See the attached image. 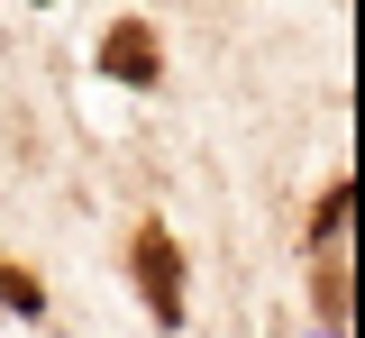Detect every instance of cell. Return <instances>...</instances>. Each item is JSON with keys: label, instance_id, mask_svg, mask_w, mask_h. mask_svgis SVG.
<instances>
[{"label": "cell", "instance_id": "6da1fadb", "mask_svg": "<svg viewBox=\"0 0 365 338\" xmlns=\"http://www.w3.org/2000/svg\"><path fill=\"white\" fill-rule=\"evenodd\" d=\"M128 275H137V292H146V311H155V329H182L192 320V292H182V247H174V229H137L128 238Z\"/></svg>", "mask_w": 365, "mask_h": 338}, {"label": "cell", "instance_id": "7a4b0ae2", "mask_svg": "<svg viewBox=\"0 0 365 338\" xmlns=\"http://www.w3.org/2000/svg\"><path fill=\"white\" fill-rule=\"evenodd\" d=\"M101 73H110V83H137V92H146V83L165 73V55H155V28H146V19H119V28L101 37Z\"/></svg>", "mask_w": 365, "mask_h": 338}, {"label": "cell", "instance_id": "3957f363", "mask_svg": "<svg viewBox=\"0 0 365 338\" xmlns=\"http://www.w3.org/2000/svg\"><path fill=\"white\" fill-rule=\"evenodd\" d=\"M347 210H356V183L338 174V183L319 193V210H311V247H319V256H329V247H347Z\"/></svg>", "mask_w": 365, "mask_h": 338}, {"label": "cell", "instance_id": "277c9868", "mask_svg": "<svg viewBox=\"0 0 365 338\" xmlns=\"http://www.w3.org/2000/svg\"><path fill=\"white\" fill-rule=\"evenodd\" d=\"M311 302H319V320L347 338V256H319V275H311Z\"/></svg>", "mask_w": 365, "mask_h": 338}, {"label": "cell", "instance_id": "5b68a950", "mask_svg": "<svg viewBox=\"0 0 365 338\" xmlns=\"http://www.w3.org/2000/svg\"><path fill=\"white\" fill-rule=\"evenodd\" d=\"M0 311H19V320H46V284L28 265H0Z\"/></svg>", "mask_w": 365, "mask_h": 338}]
</instances>
